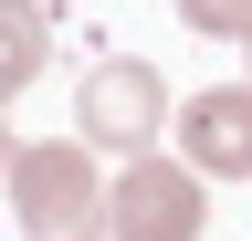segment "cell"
I'll use <instances>...</instances> for the list:
<instances>
[{"label": "cell", "mask_w": 252, "mask_h": 241, "mask_svg": "<svg viewBox=\"0 0 252 241\" xmlns=\"http://www.w3.org/2000/svg\"><path fill=\"white\" fill-rule=\"evenodd\" d=\"M11 210L21 241H116V189L94 178L84 136H32L11 158Z\"/></svg>", "instance_id": "obj_1"}, {"label": "cell", "mask_w": 252, "mask_h": 241, "mask_svg": "<svg viewBox=\"0 0 252 241\" xmlns=\"http://www.w3.org/2000/svg\"><path fill=\"white\" fill-rule=\"evenodd\" d=\"M74 136L94 147V158H147V147L168 136V84H158L147 53H105V63L84 74V95H74Z\"/></svg>", "instance_id": "obj_2"}, {"label": "cell", "mask_w": 252, "mask_h": 241, "mask_svg": "<svg viewBox=\"0 0 252 241\" xmlns=\"http://www.w3.org/2000/svg\"><path fill=\"white\" fill-rule=\"evenodd\" d=\"M210 231V178L189 158H126L116 178V241H200Z\"/></svg>", "instance_id": "obj_3"}, {"label": "cell", "mask_w": 252, "mask_h": 241, "mask_svg": "<svg viewBox=\"0 0 252 241\" xmlns=\"http://www.w3.org/2000/svg\"><path fill=\"white\" fill-rule=\"evenodd\" d=\"M179 158L200 178H252V84H210L179 105Z\"/></svg>", "instance_id": "obj_4"}, {"label": "cell", "mask_w": 252, "mask_h": 241, "mask_svg": "<svg viewBox=\"0 0 252 241\" xmlns=\"http://www.w3.org/2000/svg\"><path fill=\"white\" fill-rule=\"evenodd\" d=\"M42 63H53V21H42V0H0V115L42 84Z\"/></svg>", "instance_id": "obj_5"}, {"label": "cell", "mask_w": 252, "mask_h": 241, "mask_svg": "<svg viewBox=\"0 0 252 241\" xmlns=\"http://www.w3.org/2000/svg\"><path fill=\"white\" fill-rule=\"evenodd\" d=\"M179 21L200 42H252V0H179Z\"/></svg>", "instance_id": "obj_6"}, {"label": "cell", "mask_w": 252, "mask_h": 241, "mask_svg": "<svg viewBox=\"0 0 252 241\" xmlns=\"http://www.w3.org/2000/svg\"><path fill=\"white\" fill-rule=\"evenodd\" d=\"M11 158H21V147H11V126H0V168H11Z\"/></svg>", "instance_id": "obj_7"}, {"label": "cell", "mask_w": 252, "mask_h": 241, "mask_svg": "<svg viewBox=\"0 0 252 241\" xmlns=\"http://www.w3.org/2000/svg\"><path fill=\"white\" fill-rule=\"evenodd\" d=\"M242 53H252V42H242Z\"/></svg>", "instance_id": "obj_8"}]
</instances>
